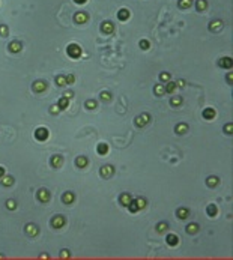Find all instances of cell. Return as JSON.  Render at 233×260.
I'll return each mask as SVG.
<instances>
[{"instance_id":"1","label":"cell","mask_w":233,"mask_h":260,"mask_svg":"<svg viewBox=\"0 0 233 260\" xmlns=\"http://www.w3.org/2000/svg\"><path fill=\"white\" fill-rule=\"evenodd\" d=\"M66 53L71 59H78L81 56V48H80L78 44H69L68 48H66Z\"/></svg>"},{"instance_id":"2","label":"cell","mask_w":233,"mask_h":260,"mask_svg":"<svg viewBox=\"0 0 233 260\" xmlns=\"http://www.w3.org/2000/svg\"><path fill=\"white\" fill-rule=\"evenodd\" d=\"M48 135H50V132L47 128H44V126H41V128H38L35 131V138L39 140V142H45V140L48 138Z\"/></svg>"},{"instance_id":"3","label":"cell","mask_w":233,"mask_h":260,"mask_svg":"<svg viewBox=\"0 0 233 260\" xmlns=\"http://www.w3.org/2000/svg\"><path fill=\"white\" fill-rule=\"evenodd\" d=\"M51 225L54 229H62L63 225H65V218L62 217V215H56L54 218L51 219Z\"/></svg>"},{"instance_id":"4","label":"cell","mask_w":233,"mask_h":260,"mask_svg":"<svg viewBox=\"0 0 233 260\" xmlns=\"http://www.w3.org/2000/svg\"><path fill=\"white\" fill-rule=\"evenodd\" d=\"M149 121H150V116H149V114H142V116L135 117V125L140 126V128H143L144 125L149 123Z\"/></svg>"},{"instance_id":"5","label":"cell","mask_w":233,"mask_h":260,"mask_svg":"<svg viewBox=\"0 0 233 260\" xmlns=\"http://www.w3.org/2000/svg\"><path fill=\"white\" fill-rule=\"evenodd\" d=\"M89 20V15H87V12H77L75 14V17H74V21L77 23V24H83V23H86Z\"/></svg>"},{"instance_id":"6","label":"cell","mask_w":233,"mask_h":260,"mask_svg":"<svg viewBox=\"0 0 233 260\" xmlns=\"http://www.w3.org/2000/svg\"><path fill=\"white\" fill-rule=\"evenodd\" d=\"M51 167H54V169H60L62 165H63V156H60V155H54V156H51Z\"/></svg>"},{"instance_id":"7","label":"cell","mask_w":233,"mask_h":260,"mask_svg":"<svg viewBox=\"0 0 233 260\" xmlns=\"http://www.w3.org/2000/svg\"><path fill=\"white\" fill-rule=\"evenodd\" d=\"M114 175V167L113 165H104V167L101 169V176L102 177H110Z\"/></svg>"},{"instance_id":"8","label":"cell","mask_w":233,"mask_h":260,"mask_svg":"<svg viewBox=\"0 0 233 260\" xmlns=\"http://www.w3.org/2000/svg\"><path fill=\"white\" fill-rule=\"evenodd\" d=\"M38 200H39V202H42V203H47L50 200V192L47 190H44V188L39 190L38 191Z\"/></svg>"},{"instance_id":"9","label":"cell","mask_w":233,"mask_h":260,"mask_svg":"<svg viewBox=\"0 0 233 260\" xmlns=\"http://www.w3.org/2000/svg\"><path fill=\"white\" fill-rule=\"evenodd\" d=\"M75 200V196H74V192H71V191H68V192H63V196H62V202L65 203V204H71L72 202Z\"/></svg>"},{"instance_id":"10","label":"cell","mask_w":233,"mask_h":260,"mask_svg":"<svg viewBox=\"0 0 233 260\" xmlns=\"http://www.w3.org/2000/svg\"><path fill=\"white\" fill-rule=\"evenodd\" d=\"M26 233H27L29 236H36L39 233V227L35 224H27L26 225Z\"/></svg>"},{"instance_id":"11","label":"cell","mask_w":233,"mask_h":260,"mask_svg":"<svg viewBox=\"0 0 233 260\" xmlns=\"http://www.w3.org/2000/svg\"><path fill=\"white\" fill-rule=\"evenodd\" d=\"M215 114H217V113H215L214 108H205L203 113H202V116L206 119V121H212V119L215 117Z\"/></svg>"},{"instance_id":"12","label":"cell","mask_w":233,"mask_h":260,"mask_svg":"<svg viewBox=\"0 0 233 260\" xmlns=\"http://www.w3.org/2000/svg\"><path fill=\"white\" fill-rule=\"evenodd\" d=\"M167 245H170V246H176L177 244H179V238L175 235V233H170V235H167Z\"/></svg>"},{"instance_id":"13","label":"cell","mask_w":233,"mask_h":260,"mask_svg":"<svg viewBox=\"0 0 233 260\" xmlns=\"http://www.w3.org/2000/svg\"><path fill=\"white\" fill-rule=\"evenodd\" d=\"M101 29H102V32L104 33H111L113 30H114V24H113L111 21H104L102 24H101Z\"/></svg>"},{"instance_id":"14","label":"cell","mask_w":233,"mask_h":260,"mask_svg":"<svg viewBox=\"0 0 233 260\" xmlns=\"http://www.w3.org/2000/svg\"><path fill=\"white\" fill-rule=\"evenodd\" d=\"M129 11L126 9V8H122V9H119V12H117V18L121 20V21H126V20L129 18Z\"/></svg>"},{"instance_id":"15","label":"cell","mask_w":233,"mask_h":260,"mask_svg":"<svg viewBox=\"0 0 233 260\" xmlns=\"http://www.w3.org/2000/svg\"><path fill=\"white\" fill-rule=\"evenodd\" d=\"M87 164H89V159L86 158V156H78V158L75 159V165H77L78 169H84Z\"/></svg>"},{"instance_id":"16","label":"cell","mask_w":233,"mask_h":260,"mask_svg":"<svg viewBox=\"0 0 233 260\" xmlns=\"http://www.w3.org/2000/svg\"><path fill=\"white\" fill-rule=\"evenodd\" d=\"M45 89H47V84L44 81H35V83H33V90H35L36 93H41Z\"/></svg>"},{"instance_id":"17","label":"cell","mask_w":233,"mask_h":260,"mask_svg":"<svg viewBox=\"0 0 233 260\" xmlns=\"http://www.w3.org/2000/svg\"><path fill=\"white\" fill-rule=\"evenodd\" d=\"M218 65L221 66V68L229 69V68H232V59H230V57H223V59H219Z\"/></svg>"},{"instance_id":"18","label":"cell","mask_w":233,"mask_h":260,"mask_svg":"<svg viewBox=\"0 0 233 260\" xmlns=\"http://www.w3.org/2000/svg\"><path fill=\"white\" fill-rule=\"evenodd\" d=\"M209 27H211L212 32H219V30L223 29V21H219V20H215V21L211 23Z\"/></svg>"},{"instance_id":"19","label":"cell","mask_w":233,"mask_h":260,"mask_svg":"<svg viewBox=\"0 0 233 260\" xmlns=\"http://www.w3.org/2000/svg\"><path fill=\"white\" fill-rule=\"evenodd\" d=\"M219 183V179L217 176H209L208 179H206V185L211 186V188H214V186H217Z\"/></svg>"},{"instance_id":"20","label":"cell","mask_w":233,"mask_h":260,"mask_svg":"<svg viewBox=\"0 0 233 260\" xmlns=\"http://www.w3.org/2000/svg\"><path fill=\"white\" fill-rule=\"evenodd\" d=\"M188 215H190V211L186 209V208H179V209H177V218L186 219V218H188Z\"/></svg>"},{"instance_id":"21","label":"cell","mask_w":233,"mask_h":260,"mask_svg":"<svg viewBox=\"0 0 233 260\" xmlns=\"http://www.w3.org/2000/svg\"><path fill=\"white\" fill-rule=\"evenodd\" d=\"M9 51H11V53H20V51H21V44L17 42V41L11 42V44H9Z\"/></svg>"},{"instance_id":"22","label":"cell","mask_w":233,"mask_h":260,"mask_svg":"<svg viewBox=\"0 0 233 260\" xmlns=\"http://www.w3.org/2000/svg\"><path fill=\"white\" fill-rule=\"evenodd\" d=\"M119 200H121V203H122L123 206H128V204H129V202H131L132 198H131V194H128V192H123V194L121 196V198H119Z\"/></svg>"},{"instance_id":"23","label":"cell","mask_w":233,"mask_h":260,"mask_svg":"<svg viewBox=\"0 0 233 260\" xmlns=\"http://www.w3.org/2000/svg\"><path fill=\"white\" fill-rule=\"evenodd\" d=\"M186 232H188L190 235H196V233L198 232V224H196V223L188 224V225H186Z\"/></svg>"},{"instance_id":"24","label":"cell","mask_w":233,"mask_h":260,"mask_svg":"<svg viewBox=\"0 0 233 260\" xmlns=\"http://www.w3.org/2000/svg\"><path fill=\"white\" fill-rule=\"evenodd\" d=\"M206 212H208L209 217H215L218 214V208L215 204H208V208H206Z\"/></svg>"},{"instance_id":"25","label":"cell","mask_w":233,"mask_h":260,"mask_svg":"<svg viewBox=\"0 0 233 260\" xmlns=\"http://www.w3.org/2000/svg\"><path fill=\"white\" fill-rule=\"evenodd\" d=\"M57 105H59V107H60V110L68 108V105H69V99H68V98H65V96H62L60 99H59Z\"/></svg>"},{"instance_id":"26","label":"cell","mask_w":233,"mask_h":260,"mask_svg":"<svg viewBox=\"0 0 233 260\" xmlns=\"http://www.w3.org/2000/svg\"><path fill=\"white\" fill-rule=\"evenodd\" d=\"M96 152L99 153V155H105V153L108 152V144H105V143H101V144H98V148H96Z\"/></svg>"},{"instance_id":"27","label":"cell","mask_w":233,"mask_h":260,"mask_svg":"<svg viewBox=\"0 0 233 260\" xmlns=\"http://www.w3.org/2000/svg\"><path fill=\"white\" fill-rule=\"evenodd\" d=\"M186 131H188V125H186V123H179V125L176 126V134H179V135L185 134Z\"/></svg>"},{"instance_id":"28","label":"cell","mask_w":233,"mask_h":260,"mask_svg":"<svg viewBox=\"0 0 233 260\" xmlns=\"http://www.w3.org/2000/svg\"><path fill=\"white\" fill-rule=\"evenodd\" d=\"M154 92H155V95H156V96H163L164 93H165L164 84H156L155 87H154Z\"/></svg>"},{"instance_id":"29","label":"cell","mask_w":233,"mask_h":260,"mask_svg":"<svg viewBox=\"0 0 233 260\" xmlns=\"http://www.w3.org/2000/svg\"><path fill=\"white\" fill-rule=\"evenodd\" d=\"M2 185L12 186V185H14V177H12V176H3L2 177Z\"/></svg>"},{"instance_id":"30","label":"cell","mask_w":233,"mask_h":260,"mask_svg":"<svg viewBox=\"0 0 233 260\" xmlns=\"http://www.w3.org/2000/svg\"><path fill=\"white\" fill-rule=\"evenodd\" d=\"M179 8L181 9H188V8H191V5H192V0H179Z\"/></svg>"},{"instance_id":"31","label":"cell","mask_w":233,"mask_h":260,"mask_svg":"<svg viewBox=\"0 0 233 260\" xmlns=\"http://www.w3.org/2000/svg\"><path fill=\"white\" fill-rule=\"evenodd\" d=\"M196 8L202 12V11H205L206 8H208V2H206V0H197V2H196Z\"/></svg>"},{"instance_id":"32","label":"cell","mask_w":233,"mask_h":260,"mask_svg":"<svg viewBox=\"0 0 233 260\" xmlns=\"http://www.w3.org/2000/svg\"><path fill=\"white\" fill-rule=\"evenodd\" d=\"M126 208L129 209V212H131V214H135L137 211H140V209H138V206H137V203H135V200H131V202H129V204L126 206Z\"/></svg>"},{"instance_id":"33","label":"cell","mask_w":233,"mask_h":260,"mask_svg":"<svg viewBox=\"0 0 233 260\" xmlns=\"http://www.w3.org/2000/svg\"><path fill=\"white\" fill-rule=\"evenodd\" d=\"M176 87H177L176 83H173V81H169L167 86H164V89H165V92H167V93H173V92L176 90Z\"/></svg>"},{"instance_id":"34","label":"cell","mask_w":233,"mask_h":260,"mask_svg":"<svg viewBox=\"0 0 233 260\" xmlns=\"http://www.w3.org/2000/svg\"><path fill=\"white\" fill-rule=\"evenodd\" d=\"M170 104L173 105V107H179V105L182 104V96H173L171 101H170Z\"/></svg>"},{"instance_id":"35","label":"cell","mask_w":233,"mask_h":260,"mask_svg":"<svg viewBox=\"0 0 233 260\" xmlns=\"http://www.w3.org/2000/svg\"><path fill=\"white\" fill-rule=\"evenodd\" d=\"M135 203H137V206H138V209H144V208H146V204H148V203H146V200H144L143 197H138V198L135 200Z\"/></svg>"},{"instance_id":"36","label":"cell","mask_w":233,"mask_h":260,"mask_svg":"<svg viewBox=\"0 0 233 260\" xmlns=\"http://www.w3.org/2000/svg\"><path fill=\"white\" fill-rule=\"evenodd\" d=\"M6 208H8L9 211H15V209H17L15 200H8V202H6Z\"/></svg>"},{"instance_id":"37","label":"cell","mask_w":233,"mask_h":260,"mask_svg":"<svg viewBox=\"0 0 233 260\" xmlns=\"http://www.w3.org/2000/svg\"><path fill=\"white\" fill-rule=\"evenodd\" d=\"M99 96H101V99H102V101H110V99H111V93H110V92H105V90H104V92H101V93H99Z\"/></svg>"},{"instance_id":"38","label":"cell","mask_w":233,"mask_h":260,"mask_svg":"<svg viewBox=\"0 0 233 260\" xmlns=\"http://www.w3.org/2000/svg\"><path fill=\"white\" fill-rule=\"evenodd\" d=\"M86 108H89V110H93V108H96V101H93V99H89V101H86Z\"/></svg>"},{"instance_id":"39","label":"cell","mask_w":233,"mask_h":260,"mask_svg":"<svg viewBox=\"0 0 233 260\" xmlns=\"http://www.w3.org/2000/svg\"><path fill=\"white\" fill-rule=\"evenodd\" d=\"M56 83H57V86H66V77L59 75V77L56 78Z\"/></svg>"},{"instance_id":"40","label":"cell","mask_w":233,"mask_h":260,"mask_svg":"<svg viewBox=\"0 0 233 260\" xmlns=\"http://www.w3.org/2000/svg\"><path fill=\"white\" fill-rule=\"evenodd\" d=\"M149 47H150L149 41H146V39H142V41H140V48L142 50H148Z\"/></svg>"},{"instance_id":"41","label":"cell","mask_w":233,"mask_h":260,"mask_svg":"<svg viewBox=\"0 0 233 260\" xmlns=\"http://www.w3.org/2000/svg\"><path fill=\"white\" fill-rule=\"evenodd\" d=\"M167 227H169L167 223H159V224L156 225V230L161 233V232H165V230H167Z\"/></svg>"},{"instance_id":"42","label":"cell","mask_w":233,"mask_h":260,"mask_svg":"<svg viewBox=\"0 0 233 260\" xmlns=\"http://www.w3.org/2000/svg\"><path fill=\"white\" fill-rule=\"evenodd\" d=\"M159 80H161V81H169V80H170V74H169V72H163V74H159Z\"/></svg>"},{"instance_id":"43","label":"cell","mask_w":233,"mask_h":260,"mask_svg":"<svg viewBox=\"0 0 233 260\" xmlns=\"http://www.w3.org/2000/svg\"><path fill=\"white\" fill-rule=\"evenodd\" d=\"M0 36H8V27L3 24V26H0Z\"/></svg>"},{"instance_id":"44","label":"cell","mask_w":233,"mask_h":260,"mask_svg":"<svg viewBox=\"0 0 233 260\" xmlns=\"http://www.w3.org/2000/svg\"><path fill=\"white\" fill-rule=\"evenodd\" d=\"M50 111L53 113V114H57L59 111H60V107H59V105L56 104V105H51V108H50Z\"/></svg>"},{"instance_id":"45","label":"cell","mask_w":233,"mask_h":260,"mask_svg":"<svg viewBox=\"0 0 233 260\" xmlns=\"http://www.w3.org/2000/svg\"><path fill=\"white\" fill-rule=\"evenodd\" d=\"M74 81H75V77L72 75V74H69L68 77H66V84H72Z\"/></svg>"},{"instance_id":"46","label":"cell","mask_w":233,"mask_h":260,"mask_svg":"<svg viewBox=\"0 0 233 260\" xmlns=\"http://www.w3.org/2000/svg\"><path fill=\"white\" fill-rule=\"evenodd\" d=\"M224 131H226V134H232V131H233V126H232V123H227L224 126Z\"/></svg>"},{"instance_id":"47","label":"cell","mask_w":233,"mask_h":260,"mask_svg":"<svg viewBox=\"0 0 233 260\" xmlns=\"http://www.w3.org/2000/svg\"><path fill=\"white\" fill-rule=\"evenodd\" d=\"M63 96H65V98H68V99H71L72 96H74V93H72V92H65V93H63Z\"/></svg>"},{"instance_id":"48","label":"cell","mask_w":233,"mask_h":260,"mask_svg":"<svg viewBox=\"0 0 233 260\" xmlns=\"http://www.w3.org/2000/svg\"><path fill=\"white\" fill-rule=\"evenodd\" d=\"M60 257H62V259H63V257H65V259H68V257H69V253L66 251V250H63V251H62V254H60Z\"/></svg>"},{"instance_id":"49","label":"cell","mask_w":233,"mask_h":260,"mask_svg":"<svg viewBox=\"0 0 233 260\" xmlns=\"http://www.w3.org/2000/svg\"><path fill=\"white\" fill-rule=\"evenodd\" d=\"M3 176H5V169H3V167H0V179H2Z\"/></svg>"},{"instance_id":"50","label":"cell","mask_w":233,"mask_h":260,"mask_svg":"<svg viewBox=\"0 0 233 260\" xmlns=\"http://www.w3.org/2000/svg\"><path fill=\"white\" fill-rule=\"evenodd\" d=\"M74 2H75V3H78V5H83V3L87 2V0H74Z\"/></svg>"},{"instance_id":"51","label":"cell","mask_w":233,"mask_h":260,"mask_svg":"<svg viewBox=\"0 0 233 260\" xmlns=\"http://www.w3.org/2000/svg\"><path fill=\"white\" fill-rule=\"evenodd\" d=\"M176 86H185V81L184 80H179V81L176 83Z\"/></svg>"},{"instance_id":"52","label":"cell","mask_w":233,"mask_h":260,"mask_svg":"<svg viewBox=\"0 0 233 260\" xmlns=\"http://www.w3.org/2000/svg\"><path fill=\"white\" fill-rule=\"evenodd\" d=\"M227 80L232 83V81H233V75H232V74H227Z\"/></svg>"}]
</instances>
